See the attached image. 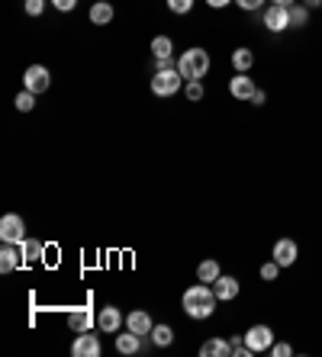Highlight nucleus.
Returning <instances> with one entry per match:
<instances>
[{
  "mask_svg": "<svg viewBox=\"0 0 322 357\" xmlns=\"http://www.w3.org/2000/svg\"><path fill=\"white\" fill-rule=\"evenodd\" d=\"M20 261H23V251H20V245H3V248H0V274L17 271Z\"/></svg>",
  "mask_w": 322,
  "mask_h": 357,
  "instance_id": "4468645a",
  "label": "nucleus"
},
{
  "mask_svg": "<svg viewBox=\"0 0 322 357\" xmlns=\"http://www.w3.org/2000/svg\"><path fill=\"white\" fill-rule=\"evenodd\" d=\"M287 13H290V26H297V29H303L309 23V7L306 3H290Z\"/></svg>",
  "mask_w": 322,
  "mask_h": 357,
  "instance_id": "412c9836",
  "label": "nucleus"
},
{
  "mask_svg": "<svg viewBox=\"0 0 322 357\" xmlns=\"http://www.w3.org/2000/svg\"><path fill=\"white\" fill-rule=\"evenodd\" d=\"M252 65H254V52L252 49H245V45H242V49H236L232 52V68H236V71H252Z\"/></svg>",
  "mask_w": 322,
  "mask_h": 357,
  "instance_id": "6ab92c4d",
  "label": "nucleus"
},
{
  "mask_svg": "<svg viewBox=\"0 0 322 357\" xmlns=\"http://www.w3.org/2000/svg\"><path fill=\"white\" fill-rule=\"evenodd\" d=\"M220 274H222V271H220V264H216L213 258H210V261H204V264L197 267V280H204V283H213Z\"/></svg>",
  "mask_w": 322,
  "mask_h": 357,
  "instance_id": "5701e85b",
  "label": "nucleus"
},
{
  "mask_svg": "<svg viewBox=\"0 0 322 357\" xmlns=\"http://www.w3.org/2000/svg\"><path fill=\"white\" fill-rule=\"evenodd\" d=\"M190 7H194V0H168L171 13H190Z\"/></svg>",
  "mask_w": 322,
  "mask_h": 357,
  "instance_id": "c85d7f7f",
  "label": "nucleus"
},
{
  "mask_svg": "<svg viewBox=\"0 0 322 357\" xmlns=\"http://www.w3.org/2000/svg\"><path fill=\"white\" fill-rule=\"evenodd\" d=\"M264 26H268L271 33H284V29H290L287 7H277V3H271V7L264 10Z\"/></svg>",
  "mask_w": 322,
  "mask_h": 357,
  "instance_id": "9d476101",
  "label": "nucleus"
},
{
  "mask_svg": "<svg viewBox=\"0 0 322 357\" xmlns=\"http://www.w3.org/2000/svg\"><path fill=\"white\" fill-rule=\"evenodd\" d=\"M229 354H232V348L226 338H210L200 344V357H229Z\"/></svg>",
  "mask_w": 322,
  "mask_h": 357,
  "instance_id": "a211bd4d",
  "label": "nucleus"
},
{
  "mask_svg": "<svg viewBox=\"0 0 322 357\" xmlns=\"http://www.w3.org/2000/svg\"><path fill=\"white\" fill-rule=\"evenodd\" d=\"M52 7L61 10V13H68V10H75V7H77V0H52Z\"/></svg>",
  "mask_w": 322,
  "mask_h": 357,
  "instance_id": "72a5a7b5",
  "label": "nucleus"
},
{
  "mask_svg": "<svg viewBox=\"0 0 322 357\" xmlns=\"http://www.w3.org/2000/svg\"><path fill=\"white\" fill-rule=\"evenodd\" d=\"M213 10H220V7H226V3H232V0H206Z\"/></svg>",
  "mask_w": 322,
  "mask_h": 357,
  "instance_id": "c9c22d12",
  "label": "nucleus"
},
{
  "mask_svg": "<svg viewBox=\"0 0 322 357\" xmlns=\"http://www.w3.org/2000/svg\"><path fill=\"white\" fill-rule=\"evenodd\" d=\"M210 287H213V293H216V299H220V303H229V299L238 296V280H236V277H229V274H220L216 280L210 283Z\"/></svg>",
  "mask_w": 322,
  "mask_h": 357,
  "instance_id": "9b49d317",
  "label": "nucleus"
},
{
  "mask_svg": "<svg viewBox=\"0 0 322 357\" xmlns=\"http://www.w3.org/2000/svg\"><path fill=\"white\" fill-rule=\"evenodd\" d=\"M97 328H100V332H107V335L123 332V312H119L116 306L100 309V312H97Z\"/></svg>",
  "mask_w": 322,
  "mask_h": 357,
  "instance_id": "1a4fd4ad",
  "label": "nucleus"
},
{
  "mask_svg": "<svg viewBox=\"0 0 322 357\" xmlns=\"http://www.w3.org/2000/svg\"><path fill=\"white\" fill-rule=\"evenodd\" d=\"M271 3H277V7H290L293 0H271Z\"/></svg>",
  "mask_w": 322,
  "mask_h": 357,
  "instance_id": "4c0bfd02",
  "label": "nucleus"
},
{
  "mask_svg": "<svg viewBox=\"0 0 322 357\" xmlns=\"http://www.w3.org/2000/svg\"><path fill=\"white\" fill-rule=\"evenodd\" d=\"M178 71L184 75V81H200V77L210 71V52H206V49H187V52H181Z\"/></svg>",
  "mask_w": 322,
  "mask_h": 357,
  "instance_id": "f03ea898",
  "label": "nucleus"
},
{
  "mask_svg": "<svg viewBox=\"0 0 322 357\" xmlns=\"http://www.w3.org/2000/svg\"><path fill=\"white\" fill-rule=\"evenodd\" d=\"M303 3H306V7H309V10H316V7H322V0H303Z\"/></svg>",
  "mask_w": 322,
  "mask_h": 357,
  "instance_id": "e433bc0d",
  "label": "nucleus"
},
{
  "mask_svg": "<svg viewBox=\"0 0 322 357\" xmlns=\"http://www.w3.org/2000/svg\"><path fill=\"white\" fill-rule=\"evenodd\" d=\"M13 103H17L20 113H29V109L36 107V93L33 91H23V93H17V100H13Z\"/></svg>",
  "mask_w": 322,
  "mask_h": 357,
  "instance_id": "a878e982",
  "label": "nucleus"
},
{
  "mask_svg": "<svg viewBox=\"0 0 322 357\" xmlns=\"http://www.w3.org/2000/svg\"><path fill=\"white\" fill-rule=\"evenodd\" d=\"M71 354L75 357H100V338L91 332H77L75 344H71Z\"/></svg>",
  "mask_w": 322,
  "mask_h": 357,
  "instance_id": "6e6552de",
  "label": "nucleus"
},
{
  "mask_svg": "<svg viewBox=\"0 0 322 357\" xmlns=\"http://www.w3.org/2000/svg\"><path fill=\"white\" fill-rule=\"evenodd\" d=\"M254 91H258V87H254L252 77H248L245 71H236V77L229 81V93H232V97H236V100H252Z\"/></svg>",
  "mask_w": 322,
  "mask_h": 357,
  "instance_id": "ddd939ff",
  "label": "nucleus"
},
{
  "mask_svg": "<svg viewBox=\"0 0 322 357\" xmlns=\"http://www.w3.org/2000/svg\"><path fill=\"white\" fill-rule=\"evenodd\" d=\"M0 238H3V245H23L26 222L17 216V213H7V216L0 219Z\"/></svg>",
  "mask_w": 322,
  "mask_h": 357,
  "instance_id": "20e7f679",
  "label": "nucleus"
},
{
  "mask_svg": "<svg viewBox=\"0 0 322 357\" xmlns=\"http://www.w3.org/2000/svg\"><path fill=\"white\" fill-rule=\"evenodd\" d=\"M297 255H300V248H297V241H293V238H277V241H274V248H271V258L277 261L280 267H290V264H297Z\"/></svg>",
  "mask_w": 322,
  "mask_h": 357,
  "instance_id": "0eeeda50",
  "label": "nucleus"
},
{
  "mask_svg": "<svg viewBox=\"0 0 322 357\" xmlns=\"http://www.w3.org/2000/svg\"><path fill=\"white\" fill-rule=\"evenodd\" d=\"M248 103H252V107H264V103H268V93H264L261 87H258V91H254V97L248 100Z\"/></svg>",
  "mask_w": 322,
  "mask_h": 357,
  "instance_id": "f704fd0d",
  "label": "nucleus"
},
{
  "mask_svg": "<svg viewBox=\"0 0 322 357\" xmlns=\"http://www.w3.org/2000/svg\"><path fill=\"white\" fill-rule=\"evenodd\" d=\"M20 251H23V264H39V261L45 258V245L36 238H23Z\"/></svg>",
  "mask_w": 322,
  "mask_h": 357,
  "instance_id": "dca6fc26",
  "label": "nucleus"
},
{
  "mask_svg": "<svg viewBox=\"0 0 322 357\" xmlns=\"http://www.w3.org/2000/svg\"><path fill=\"white\" fill-rule=\"evenodd\" d=\"M236 3H238L242 10H245V13H254V10H261L264 0H236Z\"/></svg>",
  "mask_w": 322,
  "mask_h": 357,
  "instance_id": "473e14b6",
  "label": "nucleus"
},
{
  "mask_svg": "<svg viewBox=\"0 0 322 357\" xmlns=\"http://www.w3.org/2000/svg\"><path fill=\"white\" fill-rule=\"evenodd\" d=\"M142 341H145L142 335L126 328V335H116V351L119 354H139V351H142Z\"/></svg>",
  "mask_w": 322,
  "mask_h": 357,
  "instance_id": "f3484780",
  "label": "nucleus"
},
{
  "mask_svg": "<svg viewBox=\"0 0 322 357\" xmlns=\"http://www.w3.org/2000/svg\"><path fill=\"white\" fill-rule=\"evenodd\" d=\"M181 87H184V75H181L178 68L152 75V93H155V97H174Z\"/></svg>",
  "mask_w": 322,
  "mask_h": 357,
  "instance_id": "7ed1b4c3",
  "label": "nucleus"
},
{
  "mask_svg": "<svg viewBox=\"0 0 322 357\" xmlns=\"http://www.w3.org/2000/svg\"><path fill=\"white\" fill-rule=\"evenodd\" d=\"M152 341L158 344V348H168L171 341H174V332H171L168 325H155V328H152Z\"/></svg>",
  "mask_w": 322,
  "mask_h": 357,
  "instance_id": "b1692460",
  "label": "nucleus"
},
{
  "mask_svg": "<svg viewBox=\"0 0 322 357\" xmlns=\"http://www.w3.org/2000/svg\"><path fill=\"white\" fill-rule=\"evenodd\" d=\"M171 68H178L171 59H155L152 61V75H158V71H171Z\"/></svg>",
  "mask_w": 322,
  "mask_h": 357,
  "instance_id": "7c9ffc66",
  "label": "nucleus"
},
{
  "mask_svg": "<svg viewBox=\"0 0 322 357\" xmlns=\"http://www.w3.org/2000/svg\"><path fill=\"white\" fill-rule=\"evenodd\" d=\"M23 84H26V91L45 93V91H49V84H52L49 68H45V65H29V68H26V75H23Z\"/></svg>",
  "mask_w": 322,
  "mask_h": 357,
  "instance_id": "39448f33",
  "label": "nucleus"
},
{
  "mask_svg": "<svg viewBox=\"0 0 322 357\" xmlns=\"http://www.w3.org/2000/svg\"><path fill=\"white\" fill-rule=\"evenodd\" d=\"M280 271H284V267H280L277 264V261H268V264H261V280H277V274H280Z\"/></svg>",
  "mask_w": 322,
  "mask_h": 357,
  "instance_id": "cd10ccee",
  "label": "nucleus"
},
{
  "mask_svg": "<svg viewBox=\"0 0 322 357\" xmlns=\"http://www.w3.org/2000/svg\"><path fill=\"white\" fill-rule=\"evenodd\" d=\"M68 325L75 332H91L93 325H97V316H93L91 309H71L68 312Z\"/></svg>",
  "mask_w": 322,
  "mask_h": 357,
  "instance_id": "2eb2a0df",
  "label": "nucleus"
},
{
  "mask_svg": "<svg viewBox=\"0 0 322 357\" xmlns=\"http://www.w3.org/2000/svg\"><path fill=\"white\" fill-rule=\"evenodd\" d=\"M245 344L254 351V354H261V351H271L274 332L268 328V325H252V328L245 332Z\"/></svg>",
  "mask_w": 322,
  "mask_h": 357,
  "instance_id": "423d86ee",
  "label": "nucleus"
},
{
  "mask_svg": "<svg viewBox=\"0 0 322 357\" xmlns=\"http://www.w3.org/2000/svg\"><path fill=\"white\" fill-rule=\"evenodd\" d=\"M184 93H187V100H190V103H200L206 91H204V84H200V81H187Z\"/></svg>",
  "mask_w": 322,
  "mask_h": 357,
  "instance_id": "bb28decb",
  "label": "nucleus"
},
{
  "mask_svg": "<svg viewBox=\"0 0 322 357\" xmlns=\"http://www.w3.org/2000/svg\"><path fill=\"white\" fill-rule=\"evenodd\" d=\"M229 348H232V354H236V357H252L254 354V351L245 344V335H232V338H229Z\"/></svg>",
  "mask_w": 322,
  "mask_h": 357,
  "instance_id": "393cba45",
  "label": "nucleus"
},
{
  "mask_svg": "<svg viewBox=\"0 0 322 357\" xmlns=\"http://www.w3.org/2000/svg\"><path fill=\"white\" fill-rule=\"evenodd\" d=\"M126 328L129 332H136V335H142V338H148L152 328H155V322H152V316H148L145 309H136V312H129L126 316Z\"/></svg>",
  "mask_w": 322,
  "mask_h": 357,
  "instance_id": "f8f14e48",
  "label": "nucleus"
},
{
  "mask_svg": "<svg viewBox=\"0 0 322 357\" xmlns=\"http://www.w3.org/2000/svg\"><path fill=\"white\" fill-rule=\"evenodd\" d=\"M181 303H184V312L190 319H210L213 316V309H216V293H213L210 283H194L190 290H184V296H181Z\"/></svg>",
  "mask_w": 322,
  "mask_h": 357,
  "instance_id": "f257e3e1",
  "label": "nucleus"
},
{
  "mask_svg": "<svg viewBox=\"0 0 322 357\" xmlns=\"http://www.w3.org/2000/svg\"><path fill=\"white\" fill-rule=\"evenodd\" d=\"M271 354L274 357H290V354H293V348H290L287 341H274V344H271Z\"/></svg>",
  "mask_w": 322,
  "mask_h": 357,
  "instance_id": "c756f323",
  "label": "nucleus"
},
{
  "mask_svg": "<svg viewBox=\"0 0 322 357\" xmlns=\"http://www.w3.org/2000/svg\"><path fill=\"white\" fill-rule=\"evenodd\" d=\"M152 55L155 59H171V55H174V42H171L168 36H155L152 39Z\"/></svg>",
  "mask_w": 322,
  "mask_h": 357,
  "instance_id": "4be33fe9",
  "label": "nucleus"
},
{
  "mask_svg": "<svg viewBox=\"0 0 322 357\" xmlns=\"http://www.w3.org/2000/svg\"><path fill=\"white\" fill-rule=\"evenodd\" d=\"M110 20H113V7L110 3H103V0H97V3L91 7V23L93 26H107Z\"/></svg>",
  "mask_w": 322,
  "mask_h": 357,
  "instance_id": "aec40b11",
  "label": "nucleus"
},
{
  "mask_svg": "<svg viewBox=\"0 0 322 357\" xmlns=\"http://www.w3.org/2000/svg\"><path fill=\"white\" fill-rule=\"evenodd\" d=\"M43 7H45V0H26V13H29V17H39Z\"/></svg>",
  "mask_w": 322,
  "mask_h": 357,
  "instance_id": "2f4dec72",
  "label": "nucleus"
}]
</instances>
